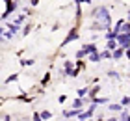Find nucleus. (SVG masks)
Masks as SVG:
<instances>
[{"label": "nucleus", "instance_id": "14", "mask_svg": "<svg viewBox=\"0 0 130 121\" xmlns=\"http://www.w3.org/2000/svg\"><path fill=\"white\" fill-rule=\"evenodd\" d=\"M110 110L111 112H121L123 110V104H110Z\"/></svg>", "mask_w": 130, "mask_h": 121}, {"label": "nucleus", "instance_id": "18", "mask_svg": "<svg viewBox=\"0 0 130 121\" xmlns=\"http://www.w3.org/2000/svg\"><path fill=\"white\" fill-rule=\"evenodd\" d=\"M86 95H89V93H87V89H86V88H82V89H78V97H82V99H84Z\"/></svg>", "mask_w": 130, "mask_h": 121}, {"label": "nucleus", "instance_id": "3", "mask_svg": "<svg viewBox=\"0 0 130 121\" xmlns=\"http://www.w3.org/2000/svg\"><path fill=\"white\" fill-rule=\"evenodd\" d=\"M74 39H78V30H76V28H73V30H71V32L67 34V37H65V41H63V45H61V47L69 45L71 41H74Z\"/></svg>", "mask_w": 130, "mask_h": 121}, {"label": "nucleus", "instance_id": "7", "mask_svg": "<svg viewBox=\"0 0 130 121\" xmlns=\"http://www.w3.org/2000/svg\"><path fill=\"white\" fill-rule=\"evenodd\" d=\"M117 39H108V43H106V48H108V50H115L117 48Z\"/></svg>", "mask_w": 130, "mask_h": 121}, {"label": "nucleus", "instance_id": "20", "mask_svg": "<svg viewBox=\"0 0 130 121\" xmlns=\"http://www.w3.org/2000/svg\"><path fill=\"white\" fill-rule=\"evenodd\" d=\"M84 56H87L84 48H82V50H78V52H76V58H84Z\"/></svg>", "mask_w": 130, "mask_h": 121}, {"label": "nucleus", "instance_id": "5", "mask_svg": "<svg viewBox=\"0 0 130 121\" xmlns=\"http://www.w3.org/2000/svg\"><path fill=\"white\" fill-rule=\"evenodd\" d=\"M82 110L80 108H74V110H67V112H63V116L65 117H76V116H80Z\"/></svg>", "mask_w": 130, "mask_h": 121}, {"label": "nucleus", "instance_id": "13", "mask_svg": "<svg viewBox=\"0 0 130 121\" xmlns=\"http://www.w3.org/2000/svg\"><path fill=\"white\" fill-rule=\"evenodd\" d=\"M100 56H102L104 60H110V58H113V52H110V50H104V52H100Z\"/></svg>", "mask_w": 130, "mask_h": 121}, {"label": "nucleus", "instance_id": "23", "mask_svg": "<svg viewBox=\"0 0 130 121\" xmlns=\"http://www.w3.org/2000/svg\"><path fill=\"white\" fill-rule=\"evenodd\" d=\"M65 69H73V62H71V60L65 62Z\"/></svg>", "mask_w": 130, "mask_h": 121}, {"label": "nucleus", "instance_id": "28", "mask_svg": "<svg viewBox=\"0 0 130 121\" xmlns=\"http://www.w3.org/2000/svg\"><path fill=\"white\" fill-rule=\"evenodd\" d=\"M126 58L130 60V48H126Z\"/></svg>", "mask_w": 130, "mask_h": 121}, {"label": "nucleus", "instance_id": "12", "mask_svg": "<svg viewBox=\"0 0 130 121\" xmlns=\"http://www.w3.org/2000/svg\"><path fill=\"white\" fill-rule=\"evenodd\" d=\"M73 106H74V108H80V110H82V106H84V99H82V97H80V99H74Z\"/></svg>", "mask_w": 130, "mask_h": 121}, {"label": "nucleus", "instance_id": "29", "mask_svg": "<svg viewBox=\"0 0 130 121\" xmlns=\"http://www.w3.org/2000/svg\"><path fill=\"white\" fill-rule=\"evenodd\" d=\"M4 121H11V117L9 116H4Z\"/></svg>", "mask_w": 130, "mask_h": 121}, {"label": "nucleus", "instance_id": "8", "mask_svg": "<svg viewBox=\"0 0 130 121\" xmlns=\"http://www.w3.org/2000/svg\"><path fill=\"white\" fill-rule=\"evenodd\" d=\"M121 32H119V30H110V32H106V37H108V39H117V35H119Z\"/></svg>", "mask_w": 130, "mask_h": 121}, {"label": "nucleus", "instance_id": "17", "mask_svg": "<svg viewBox=\"0 0 130 121\" xmlns=\"http://www.w3.org/2000/svg\"><path fill=\"white\" fill-rule=\"evenodd\" d=\"M99 91H100V88H99V86H95V88H93V89H91V91H89V97H91V99H93V97H95V95H97Z\"/></svg>", "mask_w": 130, "mask_h": 121}, {"label": "nucleus", "instance_id": "21", "mask_svg": "<svg viewBox=\"0 0 130 121\" xmlns=\"http://www.w3.org/2000/svg\"><path fill=\"white\" fill-rule=\"evenodd\" d=\"M108 75H110V78H119V73L117 71H110Z\"/></svg>", "mask_w": 130, "mask_h": 121}, {"label": "nucleus", "instance_id": "22", "mask_svg": "<svg viewBox=\"0 0 130 121\" xmlns=\"http://www.w3.org/2000/svg\"><path fill=\"white\" fill-rule=\"evenodd\" d=\"M34 121H43V117H41V114H39V112H35V114H34Z\"/></svg>", "mask_w": 130, "mask_h": 121}, {"label": "nucleus", "instance_id": "31", "mask_svg": "<svg viewBox=\"0 0 130 121\" xmlns=\"http://www.w3.org/2000/svg\"><path fill=\"white\" fill-rule=\"evenodd\" d=\"M95 121H102V119H95Z\"/></svg>", "mask_w": 130, "mask_h": 121}, {"label": "nucleus", "instance_id": "25", "mask_svg": "<svg viewBox=\"0 0 130 121\" xmlns=\"http://www.w3.org/2000/svg\"><path fill=\"white\" fill-rule=\"evenodd\" d=\"M22 21H24V15H19V17H17V21H15V22H17V24H21Z\"/></svg>", "mask_w": 130, "mask_h": 121}, {"label": "nucleus", "instance_id": "27", "mask_svg": "<svg viewBox=\"0 0 130 121\" xmlns=\"http://www.w3.org/2000/svg\"><path fill=\"white\" fill-rule=\"evenodd\" d=\"M106 121H121V119H117V117H110V119H106Z\"/></svg>", "mask_w": 130, "mask_h": 121}, {"label": "nucleus", "instance_id": "11", "mask_svg": "<svg viewBox=\"0 0 130 121\" xmlns=\"http://www.w3.org/2000/svg\"><path fill=\"white\" fill-rule=\"evenodd\" d=\"M100 58H102V56H100L99 52H93V54H89V56H87V60H89V62H95V63L99 62Z\"/></svg>", "mask_w": 130, "mask_h": 121}, {"label": "nucleus", "instance_id": "30", "mask_svg": "<svg viewBox=\"0 0 130 121\" xmlns=\"http://www.w3.org/2000/svg\"><path fill=\"white\" fill-rule=\"evenodd\" d=\"M128 19H130V11H128Z\"/></svg>", "mask_w": 130, "mask_h": 121}, {"label": "nucleus", "instance_id": "10", "mask_svg": "<svg viewBox=\"0 0 130 121\" xmlns=\"http://www.w3.org/2000/svg\"><path fill=\"white\" fill-rule=\"evenodd\" d=\"M89 99H91V97H89ZM91 101L95 102V104H106V102H108V99H106V97H102V99H100V97H93Z\"/></svg>", "mask_w": 130, "mask_h": 121}, {"label": "nucleus", "instance_id": "19", "mask_svg": "<svg viewBox=\"0 0 130 121\" xmlns=\"http://www.w3.org/2000/svg\"><path fill=\"white\" fill-rule=\"evenodd\" d=\"M121 104H123V106H130V97H123Z\"/></svg>", "mask_w": 130, "mask_h": 121}, {"label": "nucleus", "instance_id": "33", "mask_svg": "<svg viewBox=\"0 0 130 121\" xmlns=\"http://www.w3.org/2000/svg\"><path fill=\"white\" fill-rule=\"evenodd\" d=\"M128 114H130V112H128Z\"/></svg>", "mask_w": 130, "mask_h": 121}, {"label": "nucleus", "instance_id": "16", "mask_svg": "<svg viewBox=\"0 0 130 121\" xmlns=\"http://www.w3.org/2000/svg\"><path fill=\"white\" fill-rule=\"evenodd\" d=\"M121 32H123V34H130V22H125V24H123Z\"/></svg>", "mask_w": 130, "mask_h": 121}, {"label": "nucleus", "instance_id": "1", "mask_svg": "<svg viewBox=\"0 0 130 121\" xmlns=\"http://www.w3.org/2000/svg\"><path fill=\"white\" fill-rule=\"evenodd\" d=\"M93 17L99 21V22H102L106 28H110V24H111V19H110V9L108 8H97V9H93Z\"/></svg>", "mask_w": 130, "mask_h": 121}, {"label": "nucleus", "instance_id": "15", "mask_svg": "<svg viewBox=\"0 0 130 121\" xmlns=\"http://www.w3.org/2000/svg\"><path fill=\"white\" fill-rule=\"evenodd\" d=\"M41 117H43V121H46V119L52 117V114H50L48 110H43V112H41Z\"/></svg>", "mask_w": 130, "mask_h": 121}, {"label": "nucleus", "instance_id": "6", "mask_svg": "<svg viewBox=\"0 0 130 121\" xmlns=\"http://www.w3.org/2000/svg\"><path fill=\"white\" fill-rule=\"evenodd\" d=\"M84 50H86V54H87V56H89V54L97 52V45H93V43H89V45H84Z\"/></svg>", "mask_w": 130, "mask_h": 121}, {"label": "nucleus", "instance_id": "32", "mask_svg": "<svg viewBox=\"0 0 130 121\" xmlns=\"http://www.w3.org/2000/svg\"><path fill=\"white\" fill-rule=\"evenodd\" d=\"M87 121H93V119H87Z\"/></svg>", "mask_w": 130, "mask_h": 121}, {"label": "nucleus", "instance_id": "4", "mask_svg": "<svg viewBox=\"0 0 130 121\" xmlns=\"http://www.w3.org/2000/svg\"><path fill=\"white\" fill-rule=\"evenodd\" d=\"M123 56H126V48L119 47V48H115V50H113V60H121Z\"/></svg>", "mask_w": 130, "mask_h": 121}, {"label": "nucleus", "instance_id": "26", "mask_svg": "<svg viewBox=\"0 0 130 121\" xmlns=\"http://www.w3.org/2000/svg\"><path fill=\"white\" fill-rule=\"evenodd\" d=\"M13 80H17V75H11V76H9V78H8L6 82H13Z\"/></svg>", "mask_w": 130, "mask_h": 121}, {"label": "nucleus", "instance_id": "2", "mask_svg": "<svg viewBox=\"0 0 130 121\" xmlns=\"http://www.w3.org/2000/svg\"><path fill=\"white\" fill-rule=\"evenodd\" d=\"M117 43H119V47L123 48H130V34H119L117 35Z\"/></svg>", "mask_w": 130, "mask_h": 121}, {"label": "nucleus", "instance_id": "9", "mask_svg": "<svg viewBox=\"0 0 130 121\" xmlns=\"http://www.w3.org/2000/svg\"><path fill=\"white\" fill-rule=\"evenodd\" d=\"M8 30H9V32L15 35L17 32H19V24H17V22H11V24H8Z\"/></svg>", "mask_w": 130, "mask_h": 121}, {"label": "nucleus", "instance_id": "24", "mask_svg": "<svg viewBox=\"0 0 130 121\" xmlns=\"http://www.w3.org/2000/svg\"><path fill=\"white\" fill-rule=\"evenodd\" d=\"M21 63H22V65H32L34 62H32V60H21Z\"/></svg>", "mask_w": 130, "mask_h": 121}]
</instances>
